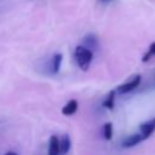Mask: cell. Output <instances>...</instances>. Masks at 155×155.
Segmentation results:
<instances>
[{
  "label": "cell",
  "mask_w": 155,
  "mask_h": 155,
  "mask_svg": "<svg viewBox=\"0 0 155 155\" xmlns=\"http://www.w3.org/2000/svg\"><path fill=\"white\" fill-rule=\"evenodd\" d=\"M74 56H75L76 63L81 68V70H87L90 68V64L93 58V53L90 48H87L86 46H82V45L76 46Z\"/></svg>",
  "instance_id": "1"
},
{
  "label": "cell",
  "mask_w": 155,
  "mask_h": 155,
  "mask_svg": "<svg viewBox=\"0 0 155 155\" xmlns=\"http://www.w3.org/2000/svg\"><path fill=\"white\" fill-rule=\"evenodd\" d=\"M139 82H140V75L137 74V75L132 76V79H131L130 81H127V82L120 85V86L117 87L116 91H117L119 93H126V92H130V91L134 90V88L139 85Z\"/></svg>",
  "instance_id": "2"
},
{
  "label": "cell",
  "mask_w": 155,
  "mask_h": 155,
  "mask_svg": "<svg viewBox=\"0 0 155 155\" xmlns=\"http://www.w3.org/2000/svg\"><path fill=\"white\" fill-rule=\"evenodd\" d=\"M140 134L143 137V140L147 139L148 137H150V134L155 131V119H151L144 124L140 125Z\"/></svg>",
  "instance_id": "3"
},
{
  "label": "cell",
  "mask_w": 155,
  "mask_h": 155,
  "mask_svg": "<svg viewBox=\"0 0 155 155\" xmlns=\"http://www.w3.org/2000/svg\"><path fill=\"white\" fill-rule=\"evenodd\" d=\"M142 140H143L142 134H138V133H136V134H131V136L126 137V138L122 140V147H125V148H131V147L137 145V144L140 143Z\"/></svg>",
  "instance_id": "4"
},
{
  "label": "cell",
  "mask_w": 155,
  "mask_h": 155,
  "mask_svg": "<svg viewBox=\"0 0 155 155\" xmlns=\"http://www.w3.org/2000/svg\"><path fill=\"white\" fill-rule=\"evenodd\" d=\"M59 139L57 136H51L48 142V155H59Z\"/></svg>",
  "instance_id": "5"
},
{
  "label": "cell",
  "mask_w": 155,
  "mask_h": 155,
  "mask_svg": "<svg viewBox=\"0 0 155 155\" xmlns=\"http://www.w3.org/2000/svg\"><path fill=\"white\" fill-rule=\"evenodd\" d=\"M76 109H78V102H76L75 99H71V101H69V102L62 108V113H63V115L69 116V115L75 114Z\"/></svg>",
  "instance_id": "6"
},
{
  "label": "cell",
  "mask_w": 155,
  "mask_h": 155,
  "mask_svg": "<svg viewBox=\"0 0 155 155\" xmlns=\"http://www.w3.org/2000/svg\"><path fill=\"white\" fill-rule=\"evenodd\" d=\"M70 145H71V142H70L69 136L64 134L62 137V139L59 140V151H61V154H67L70 150Z\"/></svg>",
  "instance_id": "7"
},
{
  "label": "cell",
  "mask_w": 155,
  "mask_h": 155,
  "mask_svg": "<svg viewBox=\"0 0 155 155\" xmlns=\"http://www.w3.org/2000/svg\"><path fill=\"white\" fill-rule=\"evenodd\" d=\"M62 59H63L62 53L53 54V57H52V71L53 73H58L59 71V68H61V64H62Z\"/></svg>",
  "instance_id": "8"
},
{
  "label": "cell",
  "mask_w": 155,
  "mask_h": 155,
  "mask_svg": "<svg viewBox=\"0 0 155 155\" xmlns=\"http://www.w3.org/2000/svg\"><path fill=\"white\" fill-rule=\"evenodd\" d=\"M84 42H85L86 47L91 50V48L96 47V45H97V38H96V35H93V34H87V35L85 36V39H84Z\"/></svg>",
  "instance_id": "9"
},
{
  "label": "cell",
  "mask_w": 155,
  "mask_h": 155,
  "mask_svg": "<svg viewBox=\"0 0 155 155\" xmlns=\"http://www.w3.org/2000/svg\"><path fill=\"white\" fill-rule=\"evenodd\" d=\"M114 99H115V91L113 90V91L109 92L108 97H107L105 101L103 102V107H104V108H108V109L111 110V109L114 108Z\"/></svg>",
  "instance_id": "10"
},
{
  "label": "cell",
  "mask_w": 155,
  "mask_h": 155,
  "mask_svg": "<svg viewBox=\"0 0 155 155\" xmlns=\"http://www.w3.org/2000/svg\"><path fill=\"white\" fill-rule=\"evenodd\" d=\"M103 136H104V138L107 140L111 139V137H113V124L111 122H107L104 125V127H103Z\"/></svg>",
  "instance_id": "11"
},
{
  "label": "cell",
  "mask_w": 155,
  "mask_h": 155,
  "mask_svg": "<svg viewBox=\"0 0 155 155\" xmlns=\"http://www.w3.org/2000/svg\"><path fill=\"white\" fill-rule=\"evenodd\" d=\"M151 56H155V42H151V44H150L149 50H148V52L143 56L142 61H143V62H147V61H149V59H150V57H151Z\"/></svg>",
  "instance_id": "12"
},
{
  "label": "cell",
  "mask_w": 155,
  "mask_h": 155,
  "mask_svg": "<svg viewBox=\"0 0 155 155\" xmlns=\"http://www.w3.org/2000/svg\"><path fill=\"white\" fill-rule=\"evenodd\" d=\"M5 155H18L17 153H15V151H7Z\"/></svg>",
  "instance_id": "13"
},
{
  "label": "cell",
  "mask_w": 155,
  "mask_h": 155,
  "mask_svg": "<svg viewBox=\"0 0 155 155\" xmlns=\"http://www.w3.org/2000/svg\"><path fill=\"white\" fill-rule=\"evenodd\" d=\"M102 1H111V0H102Z\"/></svg>",
  "instance_id": "14"
}]
</instances>
